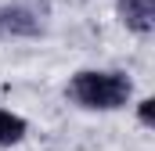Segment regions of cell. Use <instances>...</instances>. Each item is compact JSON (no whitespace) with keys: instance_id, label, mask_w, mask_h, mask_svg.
<instances>
[{"instance_id":"3957f363","label":"cell","mask_w":155,"mask_h":151,"mask_svg":"<svg viewBox=\"0 0 155 151\" xmlns=\"http://www.w3.org/2000/svg\"><path fill=\"white\" fill-rule=\"evenodd\" d=\"M0 36H40V18L29 7H0Z\"/></svg>"},{"instance_id":"7a4b0ae2","label":"cell","mask_w":155,"mask_h":151,"mask_svg":"<svg viewBox=\"0 0 155 151\" xmlns=\"http://www.w3.org/2000/svg\"><path fill=\"white\" fill-rule=\"evenodd\" d=\"M119 18L126 29L148 36L155 29V0H119Z\"/></svg>"},{"instance_id":"5b68a950","label":"cell","mask_w":155,"mask_h":151,"mask_svg":"<svg viewBox=\"0 0 155 151\" xmlns=\"http://www.w3.org/2000/svg\"><path fill=\"white\" fill-rule=\"evenodd\" d=\"M137 115H141L144 126H152V122H155V101H152V97H144V101L137 104Z\"/></svg>"},{"instance_id":"6da1fadb","label":"cell","mask_w":155,"mask_h":151,"mask_svg":"<svg viewBox=\"0 0 155 151\" xmlns=\"http://www.w3.org/2000/svg\"><path fill=\"white\" fill-rule=\"evenodd\" d=\"M130 90L134 83L123 72H76L72 83H69V94L72 101L90 108V112H112V108H123L130 101Z\"/></svg>"},{"instance_id":"277c9868","label":"cell","mask_w":155,"mask_h":151,"mask_svg":"<svg viewBox=\"0 0 155 151\" xmlns=\"http://www.w3.org/2000/svg\"><path fill=\"white\" fill-rule=\"evenodd\" d=\"M25 137V119L15 112H4L0 108V148H11Z\"/></svg>"}]
</instances>
